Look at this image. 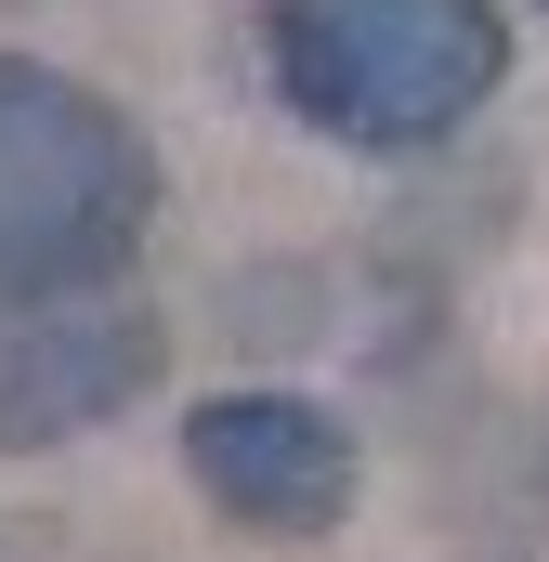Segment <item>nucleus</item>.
Returning <instances> with one entry per match:
<instances>
[{
  "mask_svg": "<svg viewBox=\"0 0 549 562\" xmlns=\"http://www.w3.org/2000/svg\"><path fill=\"white\" fill-rule=\"evenodd\" d=\"M170 380V314L132 276L92 288H0V458H53L119 431Z\"/></svg>",
  "mask_w": 549,
  "mask_h": 562,
  "instance_id": "3",
  "label": "nucleus"
},
{
  "mask_svg": "<svg viewBox=\"0 0 549 562\" xmlns=\"http://www.w3.org/2000/svg\"><path fill=\"white\" fill-rule=\"evenodd\" d=\"M262 92L340 157H445L511 92V0H262Z\"/></svg>",
  "mask_w": 549,
  "mask_h": 562,
  "instance_id": "1",
  "label": "nucleus"
},
{
  "mask_svg": "<svg viewBox=\"0 0 549 562\" xmlns=\"http://www.w3.org/2000/svg\"><path fill=\"white\" fill-rule=\"evenodd\" d=\"M170 210V157L132 105L53 53L0 40V288L132 276Z\"/></svg>",
  "mask_w": 549,
  "mask_h": 562,
  "instance_id": "2",
  "label": "nucleus"
},
{
  "mask_svg": "<svg viewBox=\"0 0 549 562\" xmlns=\"http://www.w3.org/2000/svg\"><path fill=\"white\" fill-rule=\"evenodd\" d=\"M537 13H549V0H537Z\"/></svg>",
  "mask_w": 549,
  "mask_h": 562,
  "instance_id": "5",
  "label": "nucleus"
},
{
  "mask_svg": "<svg viewBox=\"0 0 549 562\" xmlns=\"http://www.w3.org/2000/svg\"><path fill=\"white\" fill-rule=\"evenodd\" d=\"M170 445H183V484L210 497V524L274 537V550L340 537L354 497H367V445H354V419H340L327 393H301V380H223V393L183 406Z\"/></svg>",
  "mask_w": 549,
  "mask_h": 562,
  "instance_id": "4",
  "label": "nucleus"
}]
</instances>
